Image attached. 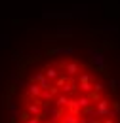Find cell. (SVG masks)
<instances>
[{"label":"cell","mask_w":120,"mask_h":123,"mask_svg":"<svg viewBox=\"0 0 120 123\" xmlns=\"http://www.w3.org/2000/svg\"><path fill=\"white\" fill-rule=\"evenodd\" d=\"M78 91L84 93V95H88L91 91V83L90 81H78Z\"/></svg>","instance_id":"2"},{"label":"cell","mask_w":120,"mask_h":123,"mask_svg":"<svg viewBox=\"0 0 120 123\" xmlns=\"http://www.w3.org/2000/svg\"><path fill=\"white\" fill-rule=\"evenodd\" d=\"M88 97H90V100H91V102L95 104V102H97V100L101 98V93H97V91H93V89H91V91L88 93Z\"/></svg>","instance_id":"5"},{"label":"cell","mask_w":120,"mask_h":123,"mask_svg":"<svg viewBox=\"0 0 120 123\" xmlns=\"http://www.w3.org/2000/svg\"><path fill=\"white\" fill-rule=\"evenodd\" d=\"M78 104H80V108H88V106H91L93 102L90 100L88 95H82V97H78Z\"/></svg>","instance_id":"3"},{"label":"cell","mask_w":120,"mask_h":123,"mask_svg":"<svg viewBox=\"0 0 120 123\" xmlns=\"http://www.w3.org/2000/svg\"><path fill=\"white\" fill-rule=\"evenodd\" d=\"M67 112H69V114H76V116L82 114V108H80V104H78V98H71V100H69Z\"/></svg>","instance_id":"1"},{"label":"cell","mask_w":120,"mask_h":123,"mask_svg":"<svg viewBox=\"0 0 120 123\" xmlns=\"http://www.w3.org/2000/svg\"><path fill=\"white\" fill-rule=\"evenodd\" d=\"M88 123H99L97 119H93V117H88Z\"/></svg>","instance_id":"7"},{"label":"cell","mask_w":120,"mask_h":123,"mask_svg":"<svg viewBox=\"0 0 120 123\" xmlns=\"http://www.w3.org/2000/svg\"><path fill=\"white\" fill-rule=\"evenodd\" d=\"M112 110H114L116 114H120V102L118 100H112Z\"/></svg>","instance_id":"6"},{"label":"cell","mask_w":120,"mask_h":123,"mask_svg":"<svg viewBox=\"0 0 120 123\" xmlns=\"http://www.w3.org/2000/svg\"><path fill=\"white\" fill-rule=\"evenodd\" d=\"M91 89L97 91V93H103L105 91V85H103V81H93V83H91Z\"/></svg>","instance_id":"4"}]
</instances>
